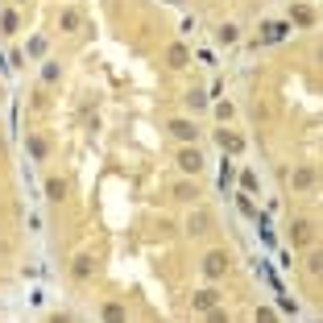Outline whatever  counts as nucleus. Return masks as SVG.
<instances>
[{"instance_id": "obj_3", "label": "nucleus", "mask_w": 323, "mask_h": 323, "mask_svg": "<svg viewBox=\"0 0 323 323\" xmlns=\"http://www.w3.org/2000/svg\"><path fill=\"white\" fill-rule=\"evenodd\" d=\"M203 270H207V278H220L224 270H228V257H224V253H207V261H203Z\"/></svg>"}, {"instance_id": "obj_6", "label": "nucleus", "mask_w": 323, "mask_h": 323, "mask_svg": "<svg viewBox=\"0 0 323 323\" xmlns=\"http://www.w3.org/2000/svg\"><path fill=\"white\" fill-rule=\"evenodd\" d=\"M186 108L203 112V108H207V91H186Z\"/></svg>"}, {"instance_id": "obj_16", "label": "nucleus", "mask_w": 323, "mask_h": 323, "mask_svg": "<svg viewBox=\"0 0 323 323\" xmlns=\"http://www.w3.org/2000/svg\"><path fill=\"white\" fill-rule=\"evenodd\" d=\"M315 182V170H294V186H311Z\"/></svg>"}, {"instance_id": "obj_12", "label": "nucleus", "mask_w": 323, "mask_h": 323, "mask_svg": "<svg viewBox=\"0 0 323 323\" xmlns=\"http://www.w3.org/2000/svg\"><path fill=\"white\" fill-rule=\"evenodd\" d=\"M290 232H294V240H299V245H307V240H311V224L294 220V228H290Z\"/></svg>"}, {"instance_id": "obj_8", "label": "nucleus", "mask_w": 323, "mask_h": 323, "mask_svg": "<svg viewBox=\"0 0 323 323\" xmlns=\"http://www.w3.org/2000/svg\"><path fill=\"white\" fill-rule=\"evenodd\" d=\"M166 58H170V67H186V46H170Z\"/></svg>"}, {"instance_id": "obj_19", "label": "nucleus", "mask_w": 323, "mask_h": 323, "mask_svg": "<svg viewBox=\"0 0 323 323\" xmlns=\"http://www.w3.org/2000/svg\"><path fill=\"white\" fill-rule=\"evenodd\" d=\"M0 25H5V34H13V29H17V13H5V17H0Z\"/></svg>"}, {"instance_id": "obj_14", "label": "nucleus", "mask_w": 323, "mask_h": 323, "mask_svg": "<svg viewBox=\"0 0 323 323\" xmlns=\"http://www.w3.org/2000/svg\"><path fill=\"white\" fill-rule=\"evenodd\" d=\"M174 195H178V199H195V195H199V191H195V186H191V182H178V186H174Z\"/></svg>"}, {"instance_id": "obj_9", "label": "nucleus", "mask_w": 323, "mask_h": 323, "mask_svg": "<svg viewBox=\"0 0 323 323\" xmlns=\"http://www.w3.org/2000/svg\"><path fill=\"white\" fill-rule=\"evenodd\" d=\"M91 270H95L91 257H75V278H91Z\"/></svg>"}, {"instance_id": "obj_22", "label": "nucleus", "mask_w": 323, "mask_h": 323, "mask_svg": "<svg viewBox=\"0 0 323 323\" xmlns=\"http://www.w3.org/2000/svg\"><path fill=\"white\" fill-rule=\"evenodd\" d=\"M104 315H108V319H124V307H116V303H108V307H104Z\"/></svg>"}, {"instance_id": "obj_1", "label": "nucleus", "mask_w": 323, "mask_h": 323, "mask_svg": "<svg viewBox=\"0 0 323 323\" xmlns=\"http://www.w3.org/2000/svg\"><path fill=\"white\" fill-rule=\"evenodd\" d=\"M178 170H186V174H199V170H203V153L186 145V149L178 153Z\"/></svg>"}, {"instance_id": "obj_13", "label": "nucleus", "mask_w": 323, "mask_h": 323, "mask_svg": "<svg viewBox=\"0 0 323 323\" xmlns=\"http://www.w3.org/2000/svg\"><path fill=\"white\" fill-rule=\"evenodd\" d=\"M29 153H34V157H38V162H42V157H46V153H50V145H46V141H42V137H29Z\"/></svg>"}, {"instance_id": "obj_18", "label": "nucleus", "mask_w": 323, "mask_h": 323, "mask_svg": "<svg viewBox=\"0 0 323 323\" xmlns=\"http://www.w3.org/2000/svg\"><path fill=\"white\" fill-rule=\"evenodd\" d=\"M42 79H46V83L58 79V62H46V67H42Z\"/></svg>"}, {"instance_id": "obj_4", "label": "nucleus", "mask_w": 323, "mask_h": 323, "mask_svg": "<svg viewBox=\"0 0 323 323\" xmlns=\"http://www.w3.org/2000/svg\"><path fill=\"white\" fill-rule=\"evenodd\" d=\"M286 29H290V25H282V21H265V25H261V42H282Z\"/></svg>"}, {"instance_id": "obj_15", "label": "nucleus", "mask_w": 323, "mask_h": 323, "mask_svg": "<svg viewBox=\"0 0 323 323\" xmlns=\"http://www.w3.org/2000/svg\"><path fill=\"white\" fill-rule=\"evenodd\" d=\"M294 25H315V13L311 9H294Z\"/></svg>"}, {"instance_id": "obj_5", "label": "nucleus", "mask_w": 323, "mask_h": 323, "mask_svg": "<svg viewBox=\"0 0 323 323\" xmlns=\"http://www.w3.org/2000/svg\"><path fill=\"white\" fill-rule=\"evenodd\" d=\"M216 299H220L216 290H199V294H195V311H211V307H216Z\"/></svg>"}, {"instance_id": "obj_21", "label": "nucleus", "mask_w": 323, "mask_h": 323, "mask_svg": "<svg viewBox=\"0 0 323 323\" xmlns=\"http://www.w3.org/2000/svg\"><path fill=\"white\" fill-rule=\"evenodd\" d=\"M261 240H265V249H274V232H270V224H265V216H261Z\"/></svg>"}, {"instance_id": "obj_11", "label": "nucleus", "mask_w": 323, "mask_h": 323, "mask_svg": "<svg viewBox=\"0 0 323 323\" xmlns=\"http://www.w3.org/2000/svg\"><path fill=\"white\" fill-rule=\"evenodd\" d=\"M216 141H220L224 149H232V153L240 149V137H232V133H224V128H220V133H216Z\"/></svg>"}, {"instance_id": "obj_17", "label": "nucleus", "mask_w": 323, "mask_h": 323, "mask_svg": "<svg viewBox=\"0 0 323 323\" xmlns=\"http://www.w3.org/2000/svg\"><path fill=\"white\" fill-rule=\"evenodd\" d=\"M46 54V38H34V42H29V58H42Z\"/></svg>"}, {"instance_id": "obj_10", "label": "nucleus", "mask_w": 323, "mask_h": 323, "mask_svg": "<svg viewBox=\"0 0 323 323\" xmlns=\"http://www.w3.org/2000/svg\"><path fill=\"white\" fill-rule=\"evenodd\" d=\"M236 38H240L236 25H220V42H224V46H236Z\"/></svg>"}, {"instance_id": "obj_2", "label": "nucleus", "mask_w": 323, "mask_h": 323, "mask_svg": "<svg viewBox=\"0 0 323 323\" xmlns=\"http://www.w3.org/2000/svg\"><path fill=\"white\" fill-rule=\"evenodd\" d=\"M170 133H174L178 141H186V145H191V141L199 137V124H191V120H170Z\"/></svg>"}, {"instance_id": "obj_7", "label": "nucleus", "mask_w": 323, "mask_h": 323, "mask_svg": "<svg viewBox=\"0 0 323 323\" xmlns=\"http://www.w3.org/2000/svg\"><path fill=\"white\" fill-rule=\"evenodd\" d=\"M46 195H50V199L58 203L62 195H67V182H62V178H50V182H46Z\"/></svg>"}, {"instance_id": "obj_20", "label": "nucleus", "mask_w": 323, "mask_h": 323, "mask_svg": "<svg viewBox=\"0 0 323 323\" xmlns=\"http://www.w3.org/2000/svg\"><path fill=\"white\" fill-rule=\"evenodd\" d=\"M62 29H79V13H62Z\"/></svg>"}]
</instances>
